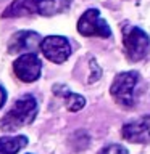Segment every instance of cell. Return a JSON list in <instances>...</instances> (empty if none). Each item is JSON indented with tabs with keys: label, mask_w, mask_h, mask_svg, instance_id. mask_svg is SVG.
<instances>
[{
	"label": "cell",
	"mask_w": 150,
	"mask_h": 154,
	"mask_svg": "<svg viewBox=\"0 0 150 154\" xmlns=\"http://www.w3.org/2000/svg\"><path fill=\"white\" fill-rule=\"evenodd\" d=\"M39 104L36 96L23 95L15 101V104L7 111V114L0 119V128L3 132H16V130L31 125L37 117Z\"/></svg>",
	"instance_id": "obj_1"
},
{
	"label": "cell",
	"mask_w": 150,
	"mask_h": 154,
	"mask_svg": "<svg viewBox=\"0 0 150 154\" xmlns=\"http://www.w3.org/2000/svg\"><path fill=\"white\" fill-rule=\"evenodd\" d=\"M140 84V74L137 71H126L115 77L110 87V95L121 108L132 109L137 103V87Z\"/></svg>",
	"instance_id": "obj_2"
},
{
	"label": "cell",
	"mask_w": 150,
	"mask_h": 154,
	"mask_svg": "<svg viewBox=\"0 0 150 154\" xmlns=\"http://www.w3.org/2000/svg\"><path fill=\"white\" fill-rule=\"evenodd\" d=\"M121 32H123V47L126 58L131 63L144 60L150 53V35L144 29L131 26V24H124L121 27Z\"/></svg>",
	"instance_id": "obj_3"
},
{
	"label": "cell",
	"mask_w": 150,
	"mask_h": 154,
	"mask_svg": "<svg viewBox=\"0 0 150 154\" xmlns=\"http://www.w3.org/2000/svg\"><path fill=\"white\" fill-rule=\"evenodd\" d=\"M77 32L84 37H111V29L108 23L102 18L97 8H89L77 19Z\"/></svg>",
	"instance_id": "obj_4"
},
{
	"label": "cell",
	"mask_w": 150,
	"mask_h": 154,
	"mask_svg": "<svg viewBox=\"0 0 150 154\" xmlns=\"http://www.w3.org/2000/svg\"><path fill=\"white\" fill-rule=\"evenodd\" d=\"M39 50L48 61L55 63V64H63L73 53L70 40L63 35H48L42 38Z\"/></svg>",
	"instance_id": "obj_5"
},
{
	"label": "cell",
	"mask_w": 150,
	"mask_h": 154,
	"mask_svg": "<svg viewBox=\"0 0 150 154\" xmlns=\"http://www.w3.org/2000/svg\"><path fill=\"white\" fill-rule=\"evenodd\" d=\"M13 72L21 82H36L42 74V61L34 51L23 53L13 63Z\"/></svg>",
	"instance_id": "obj_6"
},
{
	"label": "cell",
	"mask_w": 150,
	"mask_h": 154,
	"mask_svg": "<svg viewBox=\"0 0 150 154\" xmlns=\"http://www.w3.org/2000/svg\"><path fill=\"white\" fill-rule=\"evenodd\" d=\"M121 137L129 143H137V144L150 143V114L124 124L121 127Z\"/></svg>",
	"instance_id": "obj_7"
},
{
	"label": "cell",
	"mask_w": 150,
	"mask_h": 154,
	"mask_svg": "<svg viewBox=\"0 0 150 154\" xmlns=\"http://www.w3.org/2000/svg\"><path fill=\"white\" fill-rule=\"evenodd\" d=\"M42 42V37L34 31H18L15 32L8 40L7 50L11 55H18V53H29L36 51Z\"/></svg>",
	"instance_id": "obj_8"
},
{
	"label": "cell",
	"mask_w": 150,
	"mask_h": 154,
	"mask_svg": "<svg viewBox=\"0 0 150 154\" xmlns=\"http://www.w3.org/2000/svg\"><path fill=\"white\" fill-rule=\"evenodd\" d=\"M53 93H55L57 96H61V98L65 100L66 108L70 111H73V112H76V111H79L86 106V98L84 96L71 91L65 85H53Z\"/></svg>",
	"instance_id": "obj_9"
},
{
	"label": "cell",
	"mask_w": 150,
	"mask_h": 154,
	"mask_svg": "<svg viewBox=\"0 0 150 154\" xmlns=\"http://www.w3.org/2000/svg\"><path fill=\"white\" fill-rule=\"evenodd\" d=\"M36 13L41 16H53L70 8L71 0H34Z\"/></svg>",
	"instance_id": "obj_10"
},
{
	"label": "cell",
	"mask_w": 150,
	"mask_h": 154,
	"mask_svg": "<svg viewBox=\"0 0 150 154\" xmlns=\"http://www.w3.org/2000/svg\"><path fill=\"white\" fill-rule=\"evenodd\" d=\"M28 141L29 140L26 135H5L0 138V154H18L28 144Z\"/></svg>",
	"instance_id": "obj_11"
},
{
	"label": "cell",
	"mask_w": 150,
	"mask_h": 154,
	"mask_svg": "<svg viewBox=\"0 0 150 154\" xmlns=\"http://www.w3.org/2000/svg\"><path fill=\"white\" fill-rule=\"evenodd\" d=\"M97 154H129V151L124 144L110 143V144H105L103 148H100V151Z\"/></svg>",
	"instance_id": "obj_12"
},
{
	"label": "cell",
	"mask_w": 150,
	"mask_h": 154,
	"mask_svg": "<svg viewBox=\"0 0 150 154\" xmlns=\"http://www.w3.org/2000/svg\"><path fill=\"white\" fill-rule=\"evenodd\" d=\"M90 71H92V74H90V77H89V84H92V82H95V80H99V77H100L99 72H102L100 67L97 66V63H95L94 60H90Z\"/></svg>",
	"instance_id": "obj_13"
},
{
	"label": "cell",
	"mask_w": 150,
	"mask_h": 154,
	"mask_svg": "<svg viewBox=\"0 0 150 154\" xmlns=\"http://www.w3.org/2000/svg\"><path fill=\"white\" fill-rule=\"evenodd\" d=\"M5 101H7V90L3 88L2 85H0V109L3 108V104H5Z\"/></svg>",
	"instance_id": "obj_14"
}]
</instances>
